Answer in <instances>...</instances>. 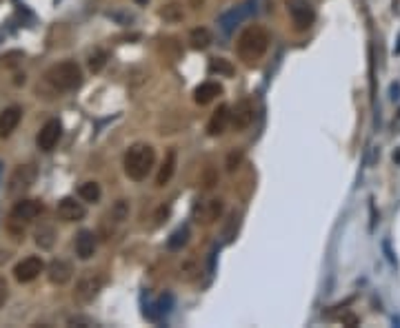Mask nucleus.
<instances>
[{"label": "nucleus", "mask_w": 400, "mask_h": 328, "mask_svg": "<svg viewBox=\"0 0 400 328\" xmlns=\"http://www.w3.org/2000/svg\"><path fill=\"white\" fill-rule=\"evenodd\" d=\"M189 5H192L194 9H200V7L205 5V0H189Z\"/></svg>", "instance_id": "nucleus-31"}, {"label": "nucleus", "mask_w": 400, "mask_h": 328, "mask_svg": "<svg viewBox=\"0 0 400 328\" xmlns=\"http://www.w3.org/2000/svg\"><path fill=\"white\" fill-rule=\"evenodd\" d=\"M238 160H240V153H238V155H236V153L229 155V162H227V168H229V171H234L236 164H238Z\"/></svg>", "instance_id": "nucleus-29"}, {"label": "nucleus", "mask_w": 400, "mask_h": 328, "mask_svg": "<svg viewBox=\"0 0 400 328\" xmlns=\"http://www.w3.org/2000/svg\"><path fill=\"white\" fill-rule=\"evenodd\" d=\"M36 166L32 164H20L14 168V173L9 175V182H7V193L12 195V197H20L23 193H27L29 188L34 186L36 182Z\"/></svg>", "instance_id": "nucleus-5"}, {"label": "nucleus", "mask_w": 400, "mask_h": 328, "mask_svg": "<svg viewBox=\"0 0 400 328\" xmlns=\"http://www.w3.org/2000/svg\"><path fill=\"white\" fill-rule=\"evenodd\" d=\"M129 217V202L127 200H118L112 208H109V213L103 217V233L109 235L116 231V226H120Z\"/></svg>", "instance_id": "nucleus-12"}, {"label": "nucleus", "mask_w": 400, "mask_h": 328, "mask_svg": "<svg viewBox=\"0 0 400 328\" xmlns=\"http://www.w3.org/2000/svg\"><path fill=\"white\" fill-rule=\"evenodd\" d=\"M209 69H212L214 74H223V76H232L234 74V67L229 65L227 61H223V58H216V61H212Z\"/></svg>", "instance_id": "nucleus-27"}, {"label": "nucleus", "mask_w": 400, "mask_h": 328, "mask_svg": "<svg viewBox=\"0 0 400 328\" xmlns=\"http://www.w3.org/2000/svg\"><path fill=\"white\" fill-rule=\"evenodd\" d=\"M392 133H400V109H398V113H396L394 122H392Z\"/></svg>", "instance_id": "nucleus-30"}, {"label": "nucleus", "mask_w": 400, "mask_h": 328, "mask_svg": "<svg viewBox=\"0 0 400 328\" xmlns=\"http://www.w3.org/2000/svg\"><path fill=\"white\" fill-rule=\"evenodd\" d=\"M107 65V54L103 49H94V54L89 56V69H92L94 74L103 72V67Z\"/></svg>", "instance_id": "nucleus-26"}, {"label": "nucleus", "mask_w": 400, "mask_h": 328, "mask_svg": "<svg viewBox=\"0 0 400 328\" xmlns=\"http://www.w3.org/2000/svg\"><path fill=\"white\" fill-rule=\"evenodd\" d=\"M54 242H56V231H54V226L45 224V226H40L38 231H36V244H38L40 248H52Z\"/></svg>", "instance_id": "nucleus-23"}, {"label": "nucleus", "mask_w": 400, "mask_h": 328, "mask_svg": "<svg viewBox=\"0 0 400 328\" xmlns=\"http://www.w3.org/2000/svg\"><path fill=\"white\" fill-rule=\"evenodd\" d=\"M56 213L63 222H80L87 211H85V204L78 202L76 197H63V200L58 202Z\"/></svg>", "instance_id": "nucleus-11"}, {"label": "nucleus", "mask_w": 400, "mask_h": 328, "mask_svg": "<svg viewBox=\"0 0 400 328\" xmlns=\"http://www.w3.org/2000/svg\"><path fill=\"white\" fill-rule=\"evenodd\" d=\"M289 16H292L296 32H307L316 21V9L307 0H292L289 3Z\"/></svg>", "instance_id": "nucleus-6"}, {"label": "nucleus", "mask_w": 400, "mask_h": 328, "mask_svg": "<svg viewBox=\"0 0 400 328\" xmlns=\"http://www.w3.org/2000/svg\"><path fill=\"white\" fill-rule=\"evenodd\" d=\"M176 162H178V155H176V149H172V151H167L163 164H160V168H158L156 186H165V184H169V180H172L174 173H176Z\"/></svg>", "instance_id": "nucleus-18"}, {"label": "nucleus", "mask_w": 400, "mask_h": 328, "mask_svg": "<svg viewBox=\"0 0 400 328\" xmlns=\"http://www.w3.org/2000/svg\"><path fill=\"white\" fill-rule=\"evenodd\" d=\"M0 173H3V164H0Z\"/></svg>", "instance_id": "nucleus-32"}, {"label": "nucleus", "mask_w": 400, "mask_h": 328, "mask_svg": "<svg viewBox=\"0 0 400 328\" xmlns=\"http://www.w3.org/2000/svg\"><path fill=\"white\" fill-rule=\"evenodd\" d=\"M23 118V109L20 107H7L3 113H0V135L7 138L16 131V127Z\"/></svg>", "instance_id": "nucleus-17"}, {"label": "nucleus", "mask_w": 400, "mask_h": 328, "mask_svg": "<svg viewBox=\"0 0 400 328\" xmlns=\"http://www.w3.org/2000/svg\"><path fill=\"white\" fill-rule=\"evenodd\" d=\"M47 275H49V282H52V284L63 286V284H67L69 280H72L74 266L69 264L67 260H54L52 264H49V268H47Z\"/></svg>", "instance_id": "nucleus-16"}, {"label": "nucleus", "mask_w": 400, "mask_h": 328, "mask_svg": "<svg viewBox=\"0 0 400 328\" xmlns=\"http://www.w3.org/2000/svg\"><path fill=\"white\" fill-rule=\"evenodd\" d=\"M223 200L220 197H212V200H203L194 206V220L198 224H214L216 220H220V215H223Z\"/></svg>", "instance_id": "nucleus-7"}, {"label": "nucleus", "mask_w": 400, "mask_h": 328, "mask_svg": "<svg viewBox=\"0 0 400 328\" xmlns=\"http://www.w3.org/2000/svg\"><path fill=\"white\" fill-rule=\"evenodd\" d=\"M223 94V87H220L218 83H203V85H198L196 87V91H194V100L198 105H209V102H214L216 98Z\"/></svg>", "instance_id": "nucleus-19"}, {"label": "nucleus", "mask_w": 400, "mask_h": 328, "mask_svg": "<svg viewBox=\"0 0 400 328\" xmlns=\"http://www.w3.org/2000/svg\"><path fill=\"white\" fill-rule=\"evenodd\" d=\"M78 195H80V200H85V202H98L103 191H100L98 182H85V184H80Z\"/></svg>", "instance_id": "nucleus-22"}, {"label": "nucleus", "mask_w": 400, "mask_h": 328, "mask_svg": "<svg viewBox=\"0 0 400 328\" xmlns=\"http://www.w3.org/2000/svg\"><path fill=\"white\" fill-rule=\"evenodd\" d=\"M254 102L249 100V98H243L234 109H232V127L234 131H245V129L252 127L254 122Z\"/></svg>", "instance_id": "nucleus-9"}, {"label": "nucleus", "mask_w": 400, "mask_h": 328, "mask_svg": "<svg viewBox=\"0 0 400 328\" xmlns=\"http://www.w3.org/2000/svg\"><path fill=\"white\" fill-rule=\"evenodd\" d=\"M189 43H192L194 49H207L212 45V32L205 27H196L192 29V34H189Z\"/></svg>", "instance_id": "nucleus-21"}, {"label": "nucleus", "mask_w": 400, "mask_h": 328, "mask_svg": "<svg viewBox=\"0 0 400 328\" xmlns=\"http://www.w3.org/2000/svg\"><path fill=\"white\" fill-rule=\"evenodd\" d=\"M189 242V228L187 226H180L178 231L172 233V237L167 240V246L172 248V251H180L185 244Z\"/></svg>", "instance_id": "nucleus-24"}, {"label": "nucleus", "mask_w": 400, "mask_h": 328, "mask_svg": "<svg viewBox=\"0 0 400 328\" xmlns=\"http://www.w3.org/2000/svg\"><path fill=\"white\" fill-rule=\"evenodd\" d=\"M45 271V262L40 257L32 255V257H25L23 262H18L14 268V277L20 284H27V282H34L36 277Z\"/></svg>", "instance_id": "nucleus-8"}, {"label": "nucleus", "mask_w": 400, "mask_h": 328, "mask_svg": "<svg viewBox=\"0 0 400 328\" xmlns=\"http://www.w3.org/2000/svg\"><path fill=\"white\" fill-rule=\"evenodd\" d=\"M40 213H43V204H40L38 200H20L12 208V220L14 222H20V224L34 222Z\"/></svg>", "instance_id": "nucleus-13"}, {"label": "nucleus", "mask_w": 400, "mask_h": 328, "mask_svg": "<svg viewBox=\"0 0 400 328\" xmlns=\"http://www.w3.org/2000/svg\"><path fill=\"white\" fill-rule=\"evenodd\" d=\"M123 164H125V173L129 180L143 182L147 180V175L152 173V168L156 164V149L147 142H136L127 149Z\"/></svg>", "instance_id": "nucleus-2"}, {"label": "nucleus", "mask_w": 400, "mask_h": 328, "mask_svg": "<svg viewBox=\"0 0 400 328\" xmlns=\"http://www.w3.org/2000/svg\"><path fill=\"white\" fill-rule=\"evenodd\" d=\"M60 135H63V124H60V120H49L43 129H40V133L36 138L38 149H40V151L49 153L58 144Z\"/></svg>", "instance_id": "nucleus-10"}, {"label": "nucleus", "mask_w": 400, "mask_h": 328, "mask_svg": "<svg viewBox=\"0 0 400 328\" xmlns=\"http://www.w3.org/2000/svg\"><path fill=\"white\" fill-rule=\"evenodd\" d=\"M249 3H245V5H240V7H236V9H232V12H227V14H223L220 16V27L225 29V32H232V29L238 25V23H243L245 18L249 16V7H247Z\"/></svg>", "instance_id": "nucleus-20"}, {"label": "nucleus", "mask_w": 400, "mask_h": 328, "mask_svg": "<svg viewBox=\"0 0 400 328\" xmlns=\"http://www.w3.org/2000/svg\"><path fill=\"white\" fill-rule=\"evenodd\" d=\"M7 295H9V288H7V282L0 277V308H3V304L7 302Z\"/></svg>", "instance_id": "nucleus-28"}, {"label": "nucleus", "mask_w": 400, "mask_h": 328, "mask_svg": "<svg viewBox=\"0 0 400 328\" xmlns=\"http://www.w3.org/2000/svg\"><path fill=\"white\" fill-rule=\"evenodd\" d=\"M96 248H98V237L94 231H80L76 235V255L80 260H92L96 255Z\"/></svg>", "instance_id": "nucleus-15"}, {"label": "nucleus", "mask_w": 400, "mask_h": 328, "mask_svg": "<svg viewBox=\"0 0 400 328\" xmlns=\"http://www.w3.org/2000/svg\"><path fill=\"white\" fill-rule=\"evenodd\" d=\"M269 49V32L260 25H249L243 34L238 36L236 54L245 65H256Z\"/></svg>", "instance_id": "nucleus-1"}, {"label": "nucleus", "mask_w": 400, "mask_h": 328, "mask_svg": "<svg viewBox=\"0 0 400 328\" xmlns=\"http://www.w3.org/2000/svg\"><path fill=\"white\" fill-rule=\"evenodd\" d=\"M45 80L52 85L56 91H65V94L76 91V89H80V85H83V69L72 61L58 63L47 69Z\"/></svg>", "instance_id": "nucleus-3"}, {"label": "nucleus", "mask_w": 400, "mask_h": 328, "mask_svg": "<svg viewBox=\"0 0 400 328\" xmlns=\"http://www.w3.org/2000/svg\"><path fill=\"white\" fill-rule=\"evenodd\" d=\"M105 286V277L100 273H94V271H87L80 280L76 282V291H74V302L85 306V304H92L96 297L100 295Z\"/></svg>", "instance_id": "nucleus-4"}, {"label": "nucleus", "mask_w": 400, "mask_h": 328, "mask_svg": "<svg viewBox=\"0 0 400 328\" xmlns=\"http://www.w3.org/2000/svg\"><path fill=\"white\" fill-rule=\"evenodd\" d=\"M232 124V109H229L227 105H220L216 111L212 113V118H209L207 122V133L216 138L220 133H225V129Z\"/></svg>", "instance_id": "nucleus-14"}, {"label": "nucleus", "mask_w": 400, "mask_h": 328, "mask_svg": "<svg viewBox=\"0 0 400 328\" xmlns=\"http://www.w3.org/2000/svg\"><path fill=\"white\" fill-rule=\"evenodd\" d=\"M160 16H163L167 23H180L185 18V12L178 3H172V5H167L163 12H160Z\"/></svg>", "instance_id": "nucleus-25"}]
</instances>
